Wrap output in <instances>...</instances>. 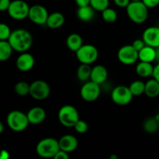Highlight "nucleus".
I'll list each match as a JSON object with an SVG mask.
<instances>
[{"instance_id":"obj_1","label":"nucleus","mask_w":159,"mask_h":159,"mask_svg":"<svg viewBox=\"0 0 159 159\" xmlns=\"http://www.w3.org/2000/svg\"><path fill=\"white\" fill-rule=\"evenodd\" d=\"M8 41L14 51L23 53L26 52L32 46L33 37L26 30L17 29L12 31Z\"/></svg>"},{"instance_id":"obj_2","label":"nucleus","mask_w":159,"mask_h":159,"mask_svg":"<svg viewBox=\"0 0 159 159\" xmlns=\"http://www.w3.org/2000/svg\"><path fill=\"white\" fill-rule=\"evenodd\" d=\"M127 14L132 22L141 24L148 20V8L142 1H130L127 6Z\"/></svg>"},{"instance_id":"obj_3","label":"nucleus","mask_w":159,"mask_h":159,"mask_svg":"<svg viewBox=\"0 0 159 159\" xmlns=\"http://www.w3.org/2000/svg\"><path fill=\"white\" fill-rule=\"evenodd\" d=\"M59 150L60 146L58 141L53 138H46L40 140L36 147L37 155L43 158H54Z\"/></svg>"},{"instance_id":"obj_4","label":"nucleus","mask_w":159,"mask_h":159,"mask_svg":"<svg viewBox=\"0 0 159 159\" xmlns=\"http://www.w3.org/2000/svg\"><path fill=\"white\" fill-rule=\"evenodd\" d=\"M6 122L9 128L16 132L23 131L30 124L27 115L19 110L10 112L6 118Z\"/></svg>"},{"instance_id":"obj_5","label":"nucleus","mask_w":159,"mask_h":159,"mask_svg":"<svg viewBox=\"0 0 159 159\" xmlns=\"http://www.w3.org/2000/svg\"><path fill=\"white\" fill-rule=\"evenodd\" d=\"M59 122L66 127H74L79 120V114L75 107L71 105H65L59 110Z\"/></svg>"},{"instance_id":"obj_6","label":"nucleus","mask_w":159,"mask_h":159,"mask_svg":"<svg viewBox=\"0 0 159 159\" xmlns=\"http://www.w3.org/2000/svg\"><path fill=\"white\" fill-rule=\"evenodd\" d=\"M75 53L76 57L81 64L91 65L94 63L99 57L97 48L92 44H83Z\"/></svg>"},{"instance_id":"obj_7","label":"nucleus","mask_w":159,"mask_h":159,"mask_svg":"<svg viewBox=\"0 0 159 159\" xmlns=\"http://www.w3.org/2000/svg\"><path fill=\"white\" fill-rule=\"evenodd\" d=\"M30 6L23 0H14L11 2L8 9V13L11 18L16 20H22L28 17Z\"/></svg>"},{"instance_id":"obj_8","label":"nucleus","mask_w":159,"mask_h":159,"mask_svg":"<svg viewBox=\"0 0 159 159\" xmlns=\"http://www.w3.org/2000/svg\"><path fill=\"white\" fill-rule=\"evenodd\" d=\"M51 93L50 85L43 80H37L30 85V93L31 97L36 100H43Z\"/></svg>"},{"instance_id":"obj_9","label":"nucleus","mask_w":159,"mask_h":159,"mask_svg":"<svg viewBox=\"0 0 159 159\" xmlns=\"http://www.w3.org/2000/svg\"><path fill=\"white\" fill-rule=\"evenodd\" d=\"M133 95L129 87L125 85H118L115 87L111 93L112 100L119 106H126L131 102Z\"/></svg>"},{"instance_id":"obj_10","label":"nucleus","mask_w":159,"mask_h":159,"mask_svg":"<svg viewBox=\"0 0 159 159\" xmlns=\"http://www.w3.org/2000/svg\"><path fill=\"white\" fill-rule=\"evenodd\" d=\"M100 92V85L93 81H89L82 85L80 94L82 99L86 102H93L99 97Z\"/></svg>"},{"instance_id":"obj_11","label":"nucleus","mask_w":159,"mask_h":159,"mask_svg":"<svg viewBox=\"0 0 159 159\" xmlns=\"http://www.w3.org/2000/svg\"><path fill=\"white\" fill-rule=\"evenodd\" d=\"M120 61L126 65H134L138 60V51L131 45H125L120 48L117 53Z\"/></svg>"},{"instance_id":"obj_12","label":"nucleus","mask_w":159,"mask_h":159,"mask_svg":"<svg viewBox=\"0 0 159 159\" xmlns=\"http://www.w3.org/2000/svg\"><path fill=\"white\" fill-rule=\"evenodd\" d=\"M49 16L48 10L41 5H34L30 8L28 18L37 25L46 24L47 20Z\"/></svg>"},{"instance_id":"obj_13","label":"nucleus","mask_w":159,"mask_h":159,"mask_svg":"<svg viewBox=\"0 0 159 159\" xmlns=\"http://www.w3.org/2000/svg\"><path fill=\"white\" fill-rule=\"evenodd\" d=\"M142 39L146 45L158 48L159 47V27L150 26L145 29L142 35Z\"/></svg>"},{"instance_id":"obj_14","label":"nucleus","mask_w":159,"mask_h":159,"mask_svg":"<svg viewBox=\"0 0 159 159\" xmlns=\"http://www.w3.org/2000/svg\"><path fill=\"white\" fill-rule=\"evenodd\" d=\"M35 64V59L32 54L23 52L16 59L17 68L21 71H28L32 69Z\"/></svg>"},{"instance_id":"obj_15","label":"nucleus","mask_w":159,"mask_h":159,"mask_svg":"<svg viewBox=\"0 0 159 159\" xmlns=\"http://www.w3.org/2000/svg\"><path fill=\"white\" fill-rule=\"evenodd\" d=\"M58 142L61 150L65 151L68 153L74 152L79 144L77 138L71 134L64 135L58 140Z\"/></svg>"},{"instance_id":"obj_16","label":"nucleus","mask_w":159,"mask_h":159,"mask_svg":"<svg viewBox=\"0 0 159 159\" xmlns=\"http://www.w3.org/2000/svg\"><path fill=\"white\" fill-rule=\"evenodd\" d=\"M108 78V71L107 68L102 65H98L92 68L90 80L99 85H102Z\"/></svg>"},{"instance_id":"obj_17","label":"nucleus","mask_w":159,"mask_h":159,"mask_svg":"<svg viewBox=\"0 0 159 159\" xmlns=\"http://www.w3.org/2000/svg\"><path fill=\"white\" fill-rule=\"evenodd\" d=\"M27 118L29 123L31 124H40L44 121L46 118V112L42 107H35L28 111Z\"/></svg>"},{"instance_id":"obj_18","label":"nucleus","mask_w":159,"mask_h":159,"mask_svg":"<svg viewBox=\"0 0 159 159\" xmlns=\"http://www.w3.org/2000/svg\"><path fill=\"white\" fill-rule=\"evenodd\" d=\"M65 23V16L59 12H54L49 14L47 20L46 25L51 29H57Z\"/></svg>"},{"instance_id":"obj_19","label":"nucleus","mask_w":159,"mask_h":159,"mask_svg":"<svg viewBox=\"0 0 159 159\" xmlns=\"http://www.w3.org/2000/svg\"><path fill=\"white\" fill-rule=\"evenodd\" d=\"M155 57H156L155 48L148 45H145L142 49L138 51V60L141 61L152 63L154 61H155Z\"/></svg>"},{"instance_id":"obj_20","label":"nucleus","mask_w":159,"mask_h":159,"mask_svg":"<svg viewBox=\"0 0 159 159\" xmlns=\"http://www.w3.org/2000/svg\"><path fill=\"white\" fill-rule=\"evenodd\" d=\"M144 94L152 99L158 97L159 96V82L154 78L145 83Z\"/></svg>"},{"instance_id":"obj_21","label":"nucleus","mask_w":159,"mask_h":159,"mask_svg":"<svg viewBox=\"0 0 159 159\" xmlns=\"http://www.w3.org/2000/svg\"><path fill=\"white\" fill-rule=\"evenodd\" d=\"M154 66L150 62L140 61L136 66V72L140 77L148 78L152 76Z\"/></svg>"},{"instance_id":"obj_22","label":"nucleus","mask_w":159,"mask_h":159,"mask_svg":"<svg viewBox=\"0 0 159 159\" xmlns=\"http://www.w3.org/2000/svg\"><path fill=\"white\" fill-rule=\"evenodd\" d=\"M66 44L68 49L76 52V51L83 45L82 37L78 34H70V35L67 37Z\"/></svg>"},{"instance_id":"obj_23","label":"nucleus","mask_w":159,"mask_h":159,"mask_svg":"<svg viewBox=\"0 0 159 159\" xmlns=\"http://www.w3.org/2000/svg\"><path fill=\"white\" fill-rule=\"evenodd\" d=\"M95 9L90 5L79 7L77 11V16L79 20L84 22H89L94 17Z\"/></svg>"},{"instance_id":"obj_24","label":"nucleus","mask_w":159,"mask_h":159,"mask_svg":"<svg viewBox=\"0 0 159 159\" xmlns=\"http://www.w3.org/2000/svg\"><path fill=\"white\" fill-rule=\"evenodd\" d=\"M12 48L8 40H0V61L9 60L12 55Z\"/></svg>"},{"instance_id":"obj_25","label":"nucleus","mask_w":159,"mask_h":159,"mask_svg":"<svg viewBox=\"0 0 159 159\" xmlns=\"http://www.w3.org/2000/svg\"><path fill=\"white\" fill-rule=\"evenodd\" d=\"M92 68L90 65L87 64H82L78 68L77 70V78L81 82H86L88 79H90L91 76Z\"/></svg>"},{"instance_id":"obj_26","label":"nucleus","mask_w":159,"mask_h":159,"mask_svg":"<svg viewBox=\"0 0 159 159\" xmlns=\"http://www.w3.org/2000/svg\"><path fill=\"white\" fill-rule=\"evenodd\" d=\"M143 127L147 133H155L159 130V122L155 117H149L144 122Z\"/></svg>"},{"instance_id":"obj_27","label":"nucleus","mask_w":159,"mask_h":159,"mask_svg":"<svg viewBox=\"0 0 159 159\" xmlns=\"http://www.w3.org/2000/svg\"><path fill=\"white\" fill-rule=\"evenodd\" d=\"M144 88H145V83L141 80L134 81L129 86V89L134 96H139L144 93Z\"/></svg>"},{"instance_id":"obj_28","label":"nucleus","mask_w":159,"mask_h":159,"mask_svg":"<svg viewBox=\"0 0 159 159\" xmlns=\"http://www.w3.org/2000/svg\"><path fill=\"white\" fill-rule=\"evenodd\" d=\"M117 12L111 8L108 7L102 12V19L104 21L108 23H113L116 22V20H117Z\"/></svg>"},{"instance_id":"obj_29","label":"nucleus","mask_w":159,"mask_h":159,"mask_svg":"<svg viewBox=\"0 0 159 159\" xmlns=\"http://www.w3.org/2000/svg\"><path fill=\"white\" fill-rule=\"evenodd\" d=\"M14 90L19 96H26L30 93V85L26 82H19L16 84Z\"/></svg>"},{"instance_id":"obj_30","label":"nucleus","mask_w":159,"mask_h":159,"mask_svg":"<svg viewBox=\"0 0 159 159\" xmlns=\"http://www.w3.org/2000/svg\"><path fill=\"white\" fill-rule=\"evenodd\" d=\"M109 0H90V6L96 11L102 12L109 7Z\"/></svg>"},{"instance_id":"obj_31","label":"nucleus","mask_w":159,"mask_h":159,"mask_svg":"<svg viewBox=\"0 0 159 159\" xmlns=\"http://www.w3.org/2000/svg\"><path fill=\"white\" fill-rule=\"evenodd\" d=\"M11 33L12 31L7 24L0 23V40H8Z\"/></svg>"},{"instance_id":"obj_32","label":"nucleus","mask_w":159,"mask_h":159,"mask_svg":"<svg viewBox=\"0 0 159 159\" xmlns=\"http://www.w3.org/2000/svg\"><path fill=\"white\" fill-rule=\"evenodd\" d=\"M74 128H75V130L78 132V133L85 134V132L88 130L89 126L85 120H82L79 119V120L77 121V123L75 124Z\"/></svg>"},{"instance_id":"obj_33","label":"nucleus","mask_w":159,"mask_h":159,"mask_svg":"<svg viewBox=\"0 0 159 159\" xmlns=\"http://www.w3.org/2000/svg\"><path fill=\"white\" fill-rule=\"evenodd\" d=\"M145 45L146 44L145 43H144V40H143V39H137V40H135L133 42V43H132V46L138 51H139L140 50L142 49Z\"/></svg>"},{"instance_id":"obj_34","label":"nucleus","mask_w":159,"mask_h":159,"mask_svg":"<svg viewBox=\"0 0 159 159\" xmlns=\"http://www.w3.org/2000/svg\"><path fill=\"white\" fill-rule=\"evenodd\" d=\"M148 9L155 8L159 5V0H141Z\"/></svg>"},{"instance_id":"obj_35","label":"nucleus","mask_w":159,"mask_h":159,"mask_svg":"<svg viewBox=\"0 0 159 159\" xmlns=\"http://www.w3.org/2000/svg\"><path fill=\"white\" fill-rule=\"evenodd\" d=\"M54 159H68L69 158V155H68V152H65L63 150H59L58 152L55 155V156L54 157Z\"/></svg>"},{"instance_id":"obj_36","label":"nucleus","mask_w":159,"mask_h":159,"mask_svg":"<svg viewBox=\"0 0 159 159\" xmlns=\"http://www.w3.org/2000/svg\"><path fill=\"white\" fill-rule=\"evenodd\" d=\"M10 3V0H0V12L7 11Z\"/></svg>"},{"instance_id":"obj_37","label":"nucleus","mask_w":159,"mask_h":159,"mask_svg":"<svg viewBox=\"0 0 159 159\" xmlns=\"http://www.w3.org/2000/svg\"><path fill=\"white\" fill-rule=\"evenodd\" d=\"M115 4L117 6L121 8H127L129 3L130 2V0H113Z\"/></svg>"},{"instance_id":"obj_38","label":"nucleus","mask_w":159,"mask_h":159,"mask_svg":"<svg viewBox=\"0 0 159 159\" xmlns=\"http://www.w3.org/2000/svg\"><path fill=\"white\" fill-rule=\"evenodd\" d=\"M154 79L159 82V63L157 64L155 66H154L153 75H152Z\"/></svg>"},{"instance_id":"obj_39","label":"nucleus","mask_w":159,"mask_h":159,"mask_svg":"<svg viewBox=\"0 0 159 159\" xmlns=\"http://www.w3.org/2000/svg\"><path fill=\"white\" fill-rule=\"evenodd\" d=\"M75 2L79 7L90 5V0H75Z\"/></svg>"},{"instance_id":"obj_40","label":"nucleus","mask_w":159,"mask_h":159,"mask_svg":"<svg viewBox=\"0 0 159 159\" xmlns=\"http://www.w3.org/2000/svg\"><path fill=\"white\" fill-rule=\"evenodd\" d=\"M9 155L8 153V152H6L5 150H2L0 152V159H7L9 158Z\"/></svg>"},{"instance_id":"obj_41","label":"nucleus","mask_w":159,"mask_h":159,"mask_svg":"<svg viewBox=\"0 0 159 159\" xmlns=\"http://www.w3.org/2000/svg\"><path fill=\"white\" fill-rule=\"evenodd\" d=\"M155 51H156V57H155V61L158 63H159V47L155 48Z\"/></svg>"},{"instance_id":"obj_42","label":"nucleus","mask_w":159,"mask_h":159,"mask_svg":"<svg viewBox=\"0 0 159 159\" xmlns=\"http://www.w3.org/2000/svg\"><path fill=\"white\" fill-rule=\"evenodd\" d=\"M3 130H4V126H3V124L0 120V134L2 133Z\"/></svg>"},{"instance_id":"obj_43","label":"nucleus","mask_w":159,"mask_h":159,"mask_svg":"<svg viewBox=\"0 0 159 159\" xmlns=\"http://www.w3.org/2000/svg\"><path fill=\"white\" fill-rule=\"evenodd\" d=\"M117 158L118 157L115 155H112L111 156H110V159H117Z\"/></svg>"},{"instance_id":"obj_44","label":"nucleus","mask_w":159,"mask_h":159,"mask_svg":"<svg viewBox=\"0 0 159 159\" xmlns=\"http://www.w3.org/2000/svg\"><path fill=\"white\" fill-rule=\"evenodd\" d=\"M130 1H141V0H130Z\"/></svg>"}]
</instances>
